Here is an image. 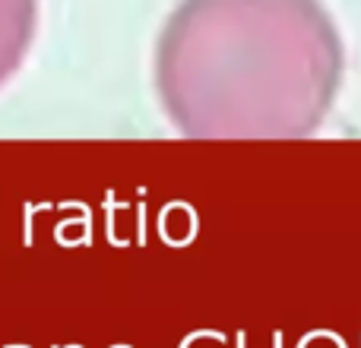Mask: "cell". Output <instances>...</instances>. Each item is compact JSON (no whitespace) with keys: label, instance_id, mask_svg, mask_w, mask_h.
<instances>
[{"label":"cell","instance_id":"1","mask_svg":"<svg viewBox=\"0 0 361 348\" xmlns=\"http://www.w3.org/2000/svg\"><path fill=\"white\" fill-rule=\"evenodd\" d=\"M343 44L317 0H184L156 48L171 124L197 139H292L336 101Z\"/></svg>","mask_w":361,"mask_h":348},{"label":"cell","instance_id":"2","mask_svg":"<svg viewBox=\"0 0 361 348\" xmlns=\"http://www.w3.org/2000/svg\"><path fill=\"white\" fill-rule=\"evenodd\" d=\"M35 32V0H0V82L23 63Z\"/></svg>","mask_w":361,"mask_h":348}]
</instances>
